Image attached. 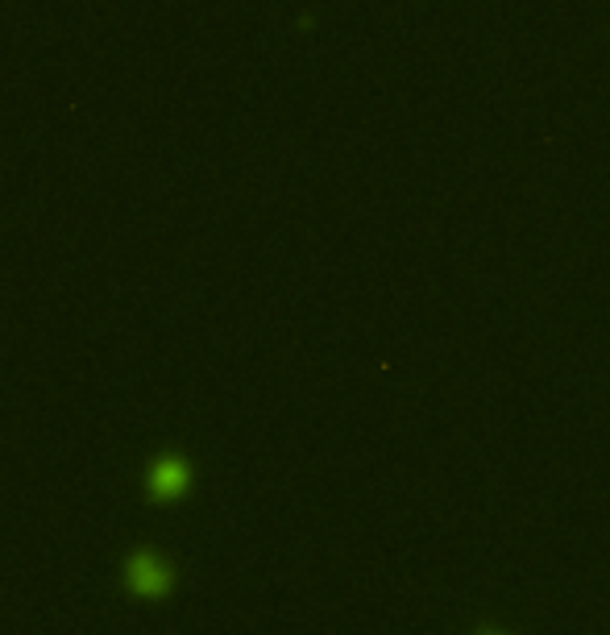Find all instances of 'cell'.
<instances>
[{"instance_id": "6da1fadb", "label": "cell", "mask_w": 610, "mask_h": 635, "mask_svg": "<svg viewBox=\"0 0 610 635\" xmlns=\"http://www.w3.org/2000/svg\"><path fill=\"white\" fill-rule=\"evenodd\" d=\"M150 482H154V494H179L187 486V465L183 461H158Z\"/></svg>"}, {"instance_id": "3957f363", "label": "cell", "mask_w": 610, "mask_h": 635, "mask_svg": "<svg viewBox=\"0 0 610 635\" xmlns=\"http://www.w3.org/2000/svg\"><path fill=\"white\" fill-rule=\"evenodd\" d=\"M482 635H503V631H482Z\"/></svg>"}, {"instance_id": "7a4b0ae2", "label": "cell", "mask_w": 610, "mask_h": 635, "mask_svg": "<svg viewBox=\"0 0 610 635\" xmlns=\"http://www.w3.org/2000/svg\"><path fill=\"white\" fill-rule=\"evenodd\" d=\"M133 586L142 590V594L166 590V569H162L154 557H137V561H133Z\"/></svg>"}]
</instances>
